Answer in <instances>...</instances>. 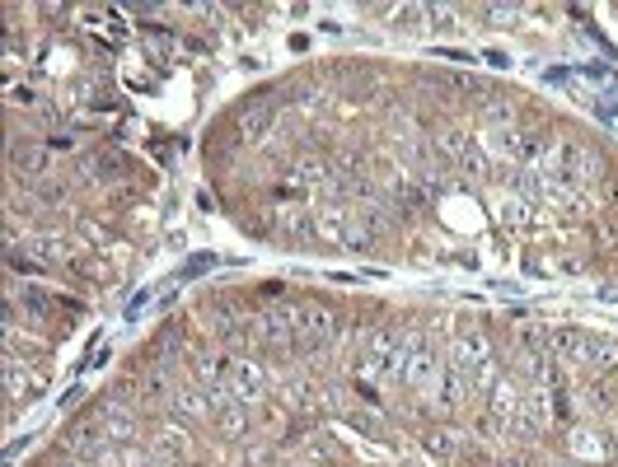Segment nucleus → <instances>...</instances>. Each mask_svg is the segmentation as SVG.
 <instances>
[{
	"instance_id": "obj_9",
	"label": "nucleus",
	"mask_w": 618,
	"mask_h": 467,
	"mask_svg": "<svg viewBox=\"0 0 618 467\" xmlns=\"http://www.w3.org/2000/svg\"><path fill=\"white\" fill-rule=\"evenodd\" d=\"M488 360V341L482 337H464V341H454V369L460 374H469L473 378V369Z\"/></svg>"
},
{
	"instance_id": "obj_4",
	"label": "nucleus",
	"mask_w": 618,
	"mask_h": 467,
	"mask_svg": "<svg viewBox=\"0 0 618 467\" xmlns=\"http://www.w3.org/2000/svg\"><path fill=\"white\" fill-rule=\"evenodd\" d=\"M436 346H422V341H413V350H408V369H403V383H408V388H426V383L436 378Z\"/></svg>"
},
{
	"instance_id": "obj_5",
	"label": "nucleus",
	"mask_w": 618,
	"mask_h": 467,
	"mask_svg": "<svg viewBox=\"0 0 618 467\" xmlns=\"http://www.w3.org/2000/svg\"><path fill=\"white\" fill-rule=\"evenodd\" d=\"M174 411H178V416H187V421H211V416H216L211 393H202V388H178L174 393Z\"/></svg>"
},
{
	"instance_id": "obj_7",
	"label": "nucleus",
	"mask_w": 618,
	"mask_h": 467,
	"mask_svg": "<svg viewBox=\"0 0 618 467\" xmlns=\"http://www.w3.org/2000/svg\"><path fill=\"white\" fill-rule=\"evenodd\" d=\"M548 341H553V350L562 355V360H576V365H585V350H590V337L581 332V327H557V332H553Z\"/></svg>"
},
{
	"instance_id": "obj_20",
	"label": "nucleus",
	"mask_w": 618,
	"mask_h": 467,
	"mask_svg": "<svg viewBox=\"0 0 618 467\" xmlns=\"http://www.w3.org/2000/svg\"><path fill=\"white\" fill-rule=\"evenodd\" d=\"M613 393H618V369H613Z\"/></svg>"
},
{
	"instance_id": "obj_1",
	"label": "nucleus",
	"mask_w": 618,
	"mask_h": 467,
	"mask_svg": "<svg viewBox=\"0 0 618 467\" xmlns=\"http://www.w3.org/2000/svg\"><path fill=\"white\" fill-rule=\"evenodd\" d=\"M394 350H398V337L389 332V327H366L361 341H357V360L366 369H389Z\"/></svg>"
},
{
	"instance_id": "obj_8",
	"label": "nucleus",
	"mask_w": 618,
	"mask_h": 467,
	"mask_svg": "<svg viewBox=\"0 0 618 467\" xmlns=\"http://www.w3.org/2000/svg\"><path fill=\"white\" fill-rule=\"evenodd\" d=\"M272 117H277L272 103H253V107H244V113H239V131H244V141H262L267 126H272Z\"/></svg>"
},
{
	"instance_id": "obj_11",
	"label": "nucleus",
	"mask_w": 618,
	"mask_h": 467,
	"mask_svg": "<svg viewBox=\"0 0 618 467\" xmlns=\"http://www.w3.org/2000/svg\"><path fill=\"white\" fill-rule=\"evenodd\" d=\"M464 406V374L460 369H445V393H441V411L450 416V411Z\"/></svg>"
},
{
	"instance_id": "obj_2",
	"label": "nucleus",
	"mask_w": 618,
	"mask_h": 467,
	"mask_svg": "<svg viewBox=\"0 0 618 467\" xmlns=\"http://www.w3.org/2000/svg\"><path fill=\"white\" fill-rule=\"evenodd\" d=\"M328 337H333V313L319 309V304L300 309V318H295V341H300L305 350H324Z\"/></svg>"
},
{
	"instance_id": "obj_19",
	"label": "nucleus",
	"mask_w": 618,
	"mask_h": 467,
	"mask_svg": "<svg viewBox=\"0 0 618 467\" xmlns=\"http://www.w3.org/2000/svg\"><path fill=\"white\" fill-rule=\"evenodd\" d=\"M488 14H492V23H510V19H516V10H501V5L488 10Z\"/></svg>"
},
{
	"instance_id": "obj_15",
	"label": "nucleus",
	"mask_w": 618,
	"mask_h": 467,
	"mask_svg": "<svg viewBox=\"0 0 618 467\" xmlns=\"http://www.w3.org/2000/svg\"><path fill=\"white\" fill-rule=\"evenodd\" d=\"M193 365H197V374H202V378H221V374H225V365L216 360V355H211V360H206V355H197Z\"/></svg>"
},
{
	"instance_id": "obj_10",
	"label": "nucleus",
	"mask_w": 618,
	"mask_h": 467,
	"mask_svg": "<svg viewBox=\"0 0 618 467\" xmlns=\"http://www.w3.org/2000/svg\"><path fill=\"white\" fill-rule=\"evenodd\" d=\"M585 365L604 374V369H618V341H604V337H590V350H585Z\"/></svg>"
},
{
	"instance_id": "obj_16",
	"label": "nucleus",
	"mask_w": 618,
	"mask_h": 467,
	"mask_svg": "<svg viewBox=\"0 0 618 467\" xmlns=\"http://www.w3.org/2000/svg\"><path fill=\"white\" fill-rule=\"evenodd\" d=\"M426 449H432L436 458H450V453H454V444H450V434H441V430H436V434H426Z\"/></svg>"
},
{
	"instance_id": "obj_14",
	"label": "nucleus",
	"mask_w": 618,
	"mask_h": 467,
	"mask_svg": "<svg viewBox=\"0 0 618 467\" xmlns=\"http://www.w3.org/2000/svg\"><path fill=\"white\" fill-rule=\"evenodd\" d=\"M460 169H464V173H473V178H482V169H488V163H482V154L469 145V150L460 154Z\"/></svg>"
},
{
	"instance_id": "obj_18",
	"label": "nucleus",
	"mask_w": 618,
	"mask_h": 467,
	"mask_svg": "<svg viewBox=\"0 0 618 467\" xmlns=\"http://www.w3.org/2000/svg\"><path fill=\"white\" fill-rule=\"evenodd\" d=\"M417 14H422L417 5H403V10H398V19H403V23H408V29H413V23H417Z\"/></svg>"
},
{
	"instance_id": "obj_12",
	"label": "nucleus",
	"mask_w": 618,
	"mask_h": 467,
	"mask_svg": "<svg viewBox=\"0 0 618 467\" xmlns=\"http://www.w3.org/2000/svg\"><path fill=\"white\" fill-rule=\"evenodd\" d=\"M24 309H29V313H52V309H57V299H52V294H43V290H33V285H24Z\"/></svg>"
},
{
	"instance_id": "obj_21",
	"label": "nucleus",
	"mask_w": 618,
	"mask_h": 467,
	"mask_svg": "<svg viewBox=\"0 0 618 467\" xmlns=\"http://www.w3.org/2000/svg\"><path fill=\"white\" fill-rule=\"evenodd\" d=\"M159 467H165V462H159Z\"/></svg>"
},
{
	"instance_id": "obj_13",
	"label": "nucleus",
	"mask_w": 618,
	"mask_h": 467,
	"mask_svg": "<svg viewBox=\"0 0 618 467\" xmlns=\"http://www.w3.org/2000/svg\"><path fill=\"white\" fill-rule=\"evenodd\" d=\"M159 449L174 453V458H183V453H187V439H183V430H178V425H165V430H159Z\"/></svg>"
},
{
	"instance_id": "obj_17",
	"label": "nucleus",
	"mask_w": 618,
	"mask_h": 467,
	"mask_svg": "<svg viewBox=\"0 0 618 467\" xmlns=\"http://www.w3.org/2000/svg\"><path fill=\"white\" fill-rule=\"evenodd\" d=\"M109 434L118 439V444H127V439L137 434V430H131V421H127V416H109Z\"/></svg>"
},
{
	"instance_id": "obj_3",
	"label": "nucleus",
	"mask_w": 618,
	"mask_h": 467,
	"mask_svg": "<svg viewBox=\"0 0 618 467\" xmlns=\"http://www.w3.org/2000/svg\"><path fill=\"white\" fill-rule=\"evenodd\" d=\"M258 337L272 346V350H290V346H295V318H290V309L262 313V318H258Z\"/></svg>"
},
{
	"instance_id": "obj_6",
	"label": "nucleus",
	"mask_w": 618,
	"mask_h": 467,
	"mask_svg": "<svg viewBox=\"0 0 618 467\" xmlns=\"http://www.w3.org/2000/svg\"><path fill=\"white\" fill-rule=\"evenodd\" d=\"M230 393H234L239 402H253V397L262 393V369H258L253 360H239V365L230 369Z\"/></svg>"
}]
</instances>
